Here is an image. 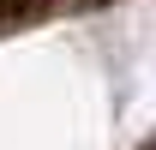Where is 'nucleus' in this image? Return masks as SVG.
I'll return each instance as SVG.
<instances>
[{
	"label": "nucleus",
	"mask_w": 156,
	"mask_h": 150,
	"mask_svg": "<svg viewBox=\"0 0 156 150\" xmlns=\"http://www.w3.org/2000/svg\"><path fill=\"white\" fill-rule=\"evenodd\" d=\"M0 6H6V12H36L42 0H0Z\"/></svg>",
	"instance_id": "nucleus-1"
}]
</instances>
